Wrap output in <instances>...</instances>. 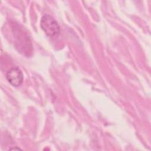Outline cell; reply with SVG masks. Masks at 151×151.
Returning a JSON list of instances; mask_svg holds the SVG:
<instances>
[{
	"mask_svg": "<svg viewBox=\"0 0 151 151\" xmlns=\"http://www.w3.org/2000/svg\"><path fill=\"white\" fill-rule=\"evenodd\" d=\"M8 81L14 87L21 86L23 82V74L21 70L17 67H12L6 74Z\"/></svg>",
	"mask_w": 151,
	"mask_h": 151,
	"instance_id": "2",
	"label": "cell"
},
{
	"mask_svg": "<svg viewBox=\"0 0 151 151\" xmlns=\"http://www.w3.org/2000/svg\"><path fill=\"white\" fill-rule=\"evenodd\" d=\"M10 150H21V149L19 147H14V148L10 149Z\"/></svg>",
	"mask_w": 151,
	"mask_h": 151,
	"instance_id": "3",
	"label": "cell"
},
{
	"mask_svg": "<svg viewBox=\"0 0 151 151\" xmlns=\"http://www.w3.org/2000/svg\"><path fill=\"white\" fill-rule=\"evenodd\" d=\"M40 26L45 34L49 37L58 35L60 32V26L56 20L51 15H44L40 21Z\"/></svg>",
	"mask_w": 151,
	"mask_h": 151,
	"instance_id": "1",
	"label": "cell"
}]
</instances>
